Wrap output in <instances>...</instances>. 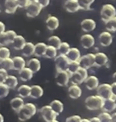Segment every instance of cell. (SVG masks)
<instances>
[{
    "instance_id": "cell-31",
    "label": "cell",
    "mask_w": 116,
    "mask_h": 122,
    "mask_svg": "<svg viewBox=\"0 0 116 122\" xmlns=\"http://www.w3.org/2000/svg\"><path fill=\"white\" fill-rule=\"evenodd\" d=\"M4 83L7 86V87L9 89L14 90L18 86V78L14 75H7Z\"/></svg>"
},
{
    "instance_id": "cell-16",
    "label": "cell",
    "mask_w": 116,
    "mask_h": 122,
    "mask_svg": "<svg viewBox=\"0 0 116 122\" xmlns=\"http://www.w3.org/2000/svg\"><path fill=\"white\" fill-rule=\"evenodd\" d=\"M5 11L7 14H14L19 7L18 0H5Z\"/></svg>"
},
{
    "instance_id": "cell-23",
    "label": "cell",
    "mask_w": 116,
    "mask_h": 122,
    "mask_svg": "<svg viewBox=\"0 0 116 122\" xmlns=\"http://www.w3.org/2000/svg\"><path fill=\"white\" fill-rule=\"evenodd\" d=\"M13 61V70L19 71L23 68L26 66V61L25 59L20 56H15L12 58Z\"/></svg>"
},
{
    "instance_id": "cell-42",
    "label": "cell",
    "mask_w": 116,
    "mask_h": 122,
    "mask_svg": "<svg viewBox=\"0 0 116 122\" xmlns=\"http://www.w3.org/2000/svg\"><path fill=\"white\" fill-rule=\"evenodd\" d=\"M11 56V51L6 46L0 47V59H5L10 57Z\"/></svg>"
},
{
    "instance_id": "cell-5",
    "label": "cell",
    "mask_w": 116,
    "mask_h": 122,
    "mask_svg": "<svg viewBox=\"0 0 116 122\" xmlns=\"http://www.w3.org/2000/svg\"><path fill=\"white\" fill-rule=\"evenodd\" d=\"M101 19L103 22H106L111 19L115 18L116 16V10L115 7H114L112 4H104L102 7L100 11Z\"/></svg>"
},
{
    "instance_id": "cell-3",
    "label": "cell",
    "mask_w": 116,
    "mask_h": 122,
    "mask_svg": "<svg viewBox=\"0 0 116 122\" xmlns=\"http://www.w3.org/2000/svg\"><path fill=\"white\" fill-rule=\"evenodd\" d=\"M96 89H97V95L102 97L103 100H108V99H111V100H116V96L112 93L110 84L108 83L99 84Z\"/></svg>"
},
{
    "instance_id": "cell-39",
    "label": "cell",
    "mask_w": 116,
    "mask_h": 122,
    "mask_svg": "<svg viewBox=\"0 0 116 122\" xmlns=\"http://www.w3.org/2000/svg\"><path fill=\"white\" fill-rule=\"evenodd\" d=\"M69 49H70V45L69 43L61 42L57 48V52H59L60 54L66 55V53H68V51L69 50Z\"/></svg>"
},
{
    "instance_id": "cell-46",
    "label": "cell",
    "mask_w": 116,
    "mask_h": 122,
    "mask_svg": "<svg viewBox=\"0 0 116 122\" xmlns=\"http://www.w3.org/2000/svg\"><path fill=\"white\" fill-rule=\"evenodd\" d=\"M37 3L40 5V7L44 8V7H46L48 6L49 5L50 3V0H37Z\"/></svg>"
},
{
    "instance_id": "cell-48",
    "label": "cell",
    "mask_w": 116,
    "mask_h": 122,
    "mask_svg": "<svg viewBox=\"0 0 116 122\" xmlns=\"http://www.w3.org/2000/svg\"><path fill=\"white\" fill-rule=\"evenodd\" d=\"M5 29H6L5 24H4L3 22L0 21V35H1L2 33H3V32H5Z\"/></svg>"
},
{
    "instance_id": "cell-54",
    "label": "cell",
    "mask_w": 116,
    "mask_h": 122,
    "mask_svg": "<svg viewBox=\"0 0 116 122\" xmlns=\"http://www.w3.org/2000/svg\"><path fill=\"white\" fill-rule=\"evenodd\" d=\"M49 122H59V121H57V120H53V121H49Z\"/></svg>"
},
{
    "instance_id": "cell-21",
    "label": "cell",
    "mask_w": 116,
    "mask_h": 122,
    "mask_svg": "<svg viewBox=\"0 0 116 122\" xmlns=\"http://www.w3.org/2000/svg\"><path fill=\"white\" fill-rule=\"evenodd\" d=\"M33 72L28 67H24L19 71V78L23 82L30 81L33 77Z\"/></svg>"
},
{
    "instance_id": "cell-34",
    "label": "cell",
    "mask_w": 116,
    "mask_h": 122,
    "mask_svg": "<svg viewBox=\"0 0 116 122\" xmlns=\"http://www.w3.org/2000/svg\"><path fill=\"white\" fill-rule=\"evenodd\" d=\"M0 68L6 70H13V61L12 58L7 57L5 59H0Z\"/></svg>"
},
{
    "instance_id": "cell-9",
    "label": "cell",
    "mask_w": 116,
    "mask_h": 122,
    "mask_svg": "<svg viewBox=\"0 0 116 122\" xmlns=\"http://www.w3.org/2000/svg\"><path fill=\"white\" fill-rule=\"evenodd\" d=\"M80 67L85 68L88 70L90 68L94 66V53H88L84 56H81V57L78 60Z\"/></svg>"
},
{
    "instance_id": "cell-32",
    "label": "cell",
    "mask_w": 116,
    "mask_h": 122,
    "mask_svg": "<svg viewBox=\"0 0 116 122\" xmlns=\"http://www.w3.org/2000/svg\"><path fill=\"white\" fill-rule=\"evenodd\" d=\"M49 105H50V107H52V109H53L57 115H60L64 110V104H62L61 101H60L58 100H55L52 101L51 104Z\"/></svg>"
},
{
    "instance_id": "cell-40",
    "label": "cell",
    "mask_w": 116,
    "mask_h": 122,
    "mask_svg": "<svg viewBox=\"0 0 116 122\" xmlns=\"http://www.w3.org/2000/svg\"><path fill=\"white\" fill-rule=\"evenodd\" d=\"M79 67H80V66H79L78 61H69V66H68V68L66 70H67V72L69 74H72L75 73Z\"/></svg>"
},
{
    "instance_id": "cell-26",
    "label": "cell",
    "mask_w": 116,
    "mask_h": 122,
    "mask_svg": "<svg viewBox=\"0 0 116 122\" xmlns=\"http://www.w3.org/2000/svg\"><path fill=\"white\" fill-rule=\"evenodd\" d=\"M116 108V104L115 100H111V99H108V100H104L103 102V105L102 107V109L106 112H114V111Z\"/></svg>"
},
{
    "instance_id": "cell-13",
    "label": "cell",
    "mask_w": 116,
    "mask_h": 122,
    "mask_svg": "<svg viewBox=\"0 0 116 122\" xmlns=\"http://www.w3.org/2000/svg\"><path fill=\"white\" fill-rule=\"evenodd\" d=\"M80 42H81V45H82L84 49H89L92 48L93 46H94L95 39L91 34L86 33V34L82 35V36H81Z\"/></svg>"
},
{
    "instance_id": "cell-18",
    "label": "cell",
    "mask_w": 116,
    "mask_h": 122,
    "mask_svg": "<svg viewBox=\"0 0 116 122\" xmlns=\"http://www.w3.org/2000/svg\"><path fill=\"white\" fill-rule=\"evenodd\" d=\"M85 84H86V86L88 90H95L98 86L99 85V80L98 78L94 75H90L88 76L86 80L84 81Z\"/></svg>"
},
{
    "instance_id": "cell-36",
    "label": "cell",
    "mask_w": 116,
    "mask_h": 122,
    "mask_svg": "<svg viewBox=\"0 0 116 122\" xmlns=\"http://www.w3.org/2000/svg\"><path fill=\"white\" fill-rule=\"evenodd\" d=\"M105 25L106 31L110 32H115L116 31V17L106 21Z\"/></svg>"
},
{
    "instance_id": "cell-11",
    "label": "cell",
    "mask_w": 116,
    "mask_h": 122,
    "mask_svg": "<svg viewBox=\"0 0 116 122\" xmlns=\"http://www.w3.org/2000/svg\"><path fill=\"white\" fill-rule=\"evenodd\" d=\"M55 66L57 70H66L69 64V59L67 58L66 55L59 54L57 55L55 57Z\"/></svg>"
},
{
    "instance_id": "cell-15",
    "label": "cell",
    "mask_w": 116,
    "mask_h": 122,
    "mask_svg": "<svg viewBox=\"0 0 116 122\" xmlns=\"http://www.w3.org/2000/svg\"><path fill=\"white\" fill-rule=\"evenodd\" d=\"M108 57L104 53H97L94 54V66L102 67L104 66L108 62Z\"/></svg>"
},
{
    "instance_id": "cell-47",
    "label": "cell",
    "mask_w": 116,
    "mask_h": 122,
    "mask_svg": "<svg viewBox=\"0 0 116 122\" xmlns=\"http://www.w3.org/2000/svg\"><path fill=\"white\" fill-rule=\"evenodd\" d=\"M18 3H19V7L24 8L27 5H28L29 1L28 0H18Z\"/></svg>"
},
{
    "instance_id": "cell-8",
    "label": "cell",
    "mask_w": 116,
    "mask_h": 122,
    "mask_svg": "<svg viewBox=\"0 0 116 122\" xmlns=\"http://www.w3.org/2000/svg\"><path fill=\"white\" fill-rule=\"evenodd\" d=\"M56 82L60 86H66L69 82L70 74L67 70H57L56 74Z\"/></svg>"
},
{
    "instance_id": "cell-44",
    "label": "cell",
    "mask_w": 116,
    "mask_h": 122,
    "mask_svg": "<svg viewBox=\"0 0 116 122\" xmlns=\"http://www.w3.org/2000/svg\"><path fill=\"white\" fill-rule=\"evenodd\" d=\"M7 75V70L0 68V83H4Z\"/></svg>"
},
{
    "instance_id": "cell-10",
    "label": "cell",
    "mask_w": 116,
    "mask_h": 122,
    "mask_svg": "<svg viewBox=\"0 0 116 122\" xmlns=\"http://www.w3.org/2000/svg\"><path fill=\"white\" fill-rule=\"evenodd\" d=\"M16 35V32L13 30L5 31L3 33L0 35V46H7L11 44Z\"/></svg>"
},
{
    "instance_id": "cell-41",
    "label": "cell",
    "mask_w": 116,
    "mask_h": 122,
    "mask_svg": "<svg viewBox=\"0 0 116 122\" xmlns=\"http://www.w3.org/2000/svg\"><path fill=\"white\" fill-rule=\"evenodd\" d=\"M98 118L99 119L100 122H113L112 118H111V114L109 112H106L100 113Z\"/></svg>"
},
{
    "instance_id": "cell-12",
    "label": "cell",
    "mask_w": 116,
    "mask_h": 122,
    "mask_svg": "<svg viewBox=\"0 0 116 122\" xmlns=\"http://www.w3.org/2000/svg\"><path fill=\"white\" fill-rule=\"evenodd\" d=\"M113 41V36L108 31H104L101 32L98 36V42L101 46L102 47H108Z\"/></svg>"
},
{
    "instance_id": "cell-27",
    "label": "cell",
    "mask_w": 116,
    "mask_h": 122,
    "mask_svg": "<svg viewBox=\"0 0 116 122\" xmlns=\"http://www.w3.org/2000/svg\"><path fill=\"white\" fill-rule=\"evenodd\" d=\"M10 104H11V108L13 109L14 112H18L21 109L23 105L24 104V99L21 98L20 96L14 97V98H13L11 101H10Z\"/></svg>"
},
{
    "instance_id": "cell-51",
    "label": "cell",
    "mask_w": 116,
    "mask_h": 122,
    "mask_svg": "<svg viewBox=\"0 0 116 122\" xmlns=\"http://www.w3.org/2000/svg\"><path fill=\"white\" fill-rule=\"evenodd\" d=\"M115 117H116V114H115V112H114L113 114L111 115V118H112L113 122H116V118H115Z\"/></svg>"
},
{
    "instance_id": "cell-30",
    "label": "cell",
    "mask_w": 116,
    "mask_h": 122,
    "mask_svg": "<svg viewBox=\"0 0 116 122\" xmlns=\"http://www.w3.org/2000/svg\"><path fill=\"white\" fill-rule=\"evenodd\" d=\"M47 48V45L44 42H39L35 45L34 47V55L38 57H44Z\"/></svg>"
},
{
    "instance_id": "cell-19",
    "label": "cell",
    "mask_w": 116,
    "mask_h": 122,
    "mask_svg": "<svg viewBox=\"0 0 116 122\" xmlns=\"http://www.w3.org/2000/svg\"><path fill=\"white\" fill-rule=\"evenodd\" d=\"M64 7L69 13H75L80 10L77 0H66L64 3Z\"/></svg>"
},
{
    "instance_id": "cell-2",
    "label": "cell",
    "mask_w": 116,
    "mask_h": 122,
    "mask_svg": "<svg viewBox=\"0 0 116 122\" xmlns=\"http://www.w3.org/2000/svg\"><path fill=\"white\" fill-rule=\"evenodd\" d=\"M103 102H104V100L102 97L98 96V95H95V96H90L87 97L85 100V104H86V108L90 111H95L102 109Z\"/></svg>"
},
{
    "instance_id": "cell-17",
    "label": "cell",
    "mask_w": 116,
    "mask_h": 122,
    "mask_svg": "<svg viewBox=\"0 0 116 122\" xmlns=\"http://www.w3.org/2000/svg\"><path fill=\"white\" fill-rule=\"evenodd\" d=\"M45 24H46L47 28L49 31H55L59 28L60 21H59V20H58V18L56 17V16L49 15L48 17L46 19Z\"/></svg>"
},
{
    "instance_id": "cell-33",
    "label": "cell",
    "mask_w": 116,
    "mask_h": 122,
    "mask_svg": "<svg viewBox=\"0 0 116 122\" xmlns=\"http://www.w3.org/2000/svg\"><path fill=\"white\" fill-rule=\"evenodd\" d=\"M30 91H31V86L28 85H21L19 86L17 92L19 94V96H20L21 98H28L30 96Z\"/></svg>"
},
{
    "instance_id": "cell-7",
    "label": "cell",
    "mask_w": 116,
    "mask_h": 122,
    "mask_svg": "<svg viewBox=\"0 0 116 122\" xmlns=\"http://www.w3.org/2000/svg\"><path fill=\"white\" fill-rule=\"evenodd\" d=\"M40 114L41 117L45 122H49L53 120H56L57 117V114L52 109L50 105L44 106L40 109Z\"/></svg>"
},
{
    "instance_id": "cell-4",
    "label": "cell",
    "mask_w": 116,
    "mask_h": 122,
    "mask_svg": "<svg viewBox=\"0 0 116 122\" xmlns=\"http://www.w3.org/2000/svg\"><path fill=\"white\" fill-rule=\"evenodd\" d=\"M88 77V72L87 70L85 68L79 67L75 73L70 74L69 81L72 82V84L80 85L86 80V78Z\"/></svg>"
},
{
    "instance_id": "cell-25",
    "label": "cell",
    "mask_w": 116,
    "mask_h": 122,
    "mask_svg": "<svg viewBox=\"0 0 116 122\" xmlns=\"http://www.w3.org/2000/svg\"><path fill=\"white\" fill-rule=\"evenodd\" d=\"M66 57L69 61H78L81 57V52L77 48H70L66 53Z\"/></svg>"
},
{
    "instance_id": "cell-55",
    "label": "cell",
    "mask_w": 116,
    "mask_h": 122,
    "mask_svg": "<svg viewBox=\"0 0 116 122\" xmlns=\"http://www.w3.org/2000/svg\"><path fill=\"white\" fill-rule=\"evenodd\" d=\"M29 2H37V0H28Z\"/></svg>"
},
{
    "instance_id": "cell-52",
    "label": "cell",
    "mask_w": 116,
    "mask_h": 122,
    "mask_svg": "<svg viewBox=\"0 0 116 122\" xmlns=\"http://www.w3.org/2000/svg\"><path fill=\"white\" fill-rule=\"evenodd\" d=\"M4 121V118H3V116L0 113V122H3Z\"/></svg>"
},
{
    "instance_id": "cell-6",
    "label": "cell",
    "mask_w": 116,
    "mask_h": 122,
    "mask_svg": "<svg viewBox=\"0 0 116 122\" xmlns=\"http://www.w3.org/2000/svg\"><path fill=\"white\" fill-rule=\"evenodd\" d=\"M24 8L26 10L27 16L30 18H36L40 15L42 10V7L37 2H29Z\"/></svg>"
},
{
    "instance_id": "cell-20",
    "label": "cell",
    "mask_w": 116,
    "mask_h": 122,
    "mask_svg": "<svg viewBox=\"0 0 116 122\" xmlns=\"http://www.w3.org/2000/svg\"><path fill=\"white\" fill-rule=\"evenodd\" d=\"M82 88L78 85H76V84H72L68 89L69 96L71 99H73V100L80 98L81 96H82Z\"/></svg>"
},
{
    "instance_id": "cell-45",
    "label": "cell",
    "mask_w": 116,
    "mask_h": 122,
    "mask_svg": "<svg viewBox=\"0 0 116 122\" xmlns=\"http://www.w3.org/2000/svg\"><path fill=\"white\" fill-rule=\"evenodd\" d=\"M81 120H82V117L78 115H74V116H71V117H68L66 119L65 122H80Z\"/></svg>"
},
{
    "instance_id": "cell-38",
    "label": "cell",
    "mask_w": 116,
    "mask_h": 122,
    "mask_svg": "<svg viewBox=\"0 0 116 122\" xmlns=\"http://www.w3.org/2000/svg\"><path fill=\"white\" fill-rule=\"evenodd\" d=\"M48 45H51V46H53L56 49H57L60 44L61 43V40L57 36H52L48 39Z\"/></svg>"
},
{
    "instance_id": "cell-28",
    "label": "cell",
    "mask_w": 116,
    "mask_h": 122,
    "mask_svg": "<svg viewBox=\"0 0 116 122\" xmlns=\"http://www.w3.org/2000/svg\"><path fill=\"white\" fill-rule=\"evenodd\" d=\"M44 95V90L40 86L33 85L31 86L30 96L29 97L32 99H39Z\"/></svg>"
},
{
    "instance_id": "cell-53",
    "label": "cell",
    "mask_w": 116,
    "mask_h": 122,
    "mask_svg": "<svg viewBox=\"0 0 116 122\" xmlns=\"http://www.w3.org/2000/svg\"><path fill=\"white\" fill-rule=\"evenodd\" d=\"M80 122H90V120H88V119H82Z\"/></svg>"
},
{
    "instance_id": "cell-22",
    "label": "cell",
    "mask_w": 116,
    "mask_h": 122,
    "mask_svg": "<svg viewBox=\"0 0 116 122\" xmlns=\"http://www.w3.org/2000/svg\"><path fill=\"white\" fill-rule=\"evenodd\" d=\"M27 67L29 68L33 73H37L41 68L40 61L38 58H31L28 60V61L26 63Z\"/></svg>"
},
{
    "instance_id": "cell-50",
    "label": "cell",
    "mask_w": 116,
    "mask_h": 122,
    "mask_svg": "<svg viewBox=\"0 0 116 122\" xmlns=\"http://www.w3.org/2000/svg\"><path fill=\"white\" fill-rule=\"evenodd\" d=\"M90 122H100V121H99V119L98 118V117H93V118H91L90 120Z\"/></svg>"
},
{
    "instance_id": "cell-1",
    "label": "cell",
    "mask_w": 116,
    "mask_h": 122,
    "mask_svg": "<svg viewBox=\"0 0 116 122\" xmlns=\"http://www.w3.org/2000/svg\"><path fill=\"white\" fill-rule=\"evenodd\" d=\"M36 106L32 103H27L23 105L19 111L18 112L19 120L20 121H26L31 119L36 113Z\"/></svg>"
},
{
    "instance_id": "cell-43",
    "label": "cell",
    "mask_w": 116,
    "mask_h": 122,
    "mask_svg": "<svg viewBox=\"0 0 116 122\" xmlns=\"http://www.w3.org/2000/svg\"><path fill=\"white\" fill-rule=\"evenodd\" d=\"M9 94V88L5 83H0V99L5 98Z\"/></svg>"
},
{
    "instance_id": "cell-24",
    "label": "cell",
    "mask_w": 116,
    "mask_h": 122,
    "mask_svg": "<svg viewBox=\"0 0 116 122\" xmlns=\"http://www.w3.org/2000/svg\"><path fill=\"white\" fill-rule=\"evenodd\" d=\"M26 43V40L23 36H20V35H16L15 37L14 38V40L12 41L11 45L12 47L16 49V50H21L24 47V45H25Z\"/></svg>"
},
{
    "instance_id": "cell-56",
    "label": "cell",
    "mask_w": 116,
    "mask_h": 122,
    "mask_svg": "<svg viewBox=\"0 0 116 122\" xmlns=\"http://www.w3.org/2000/svg\"><path fill=\"white\" fill-rule=\"evenodd\" d=\"M90 1L92 2V3H94V0H90Z\"/></svg>"
},
{
    "instance_id": "cell-35",
    "label": "cell",
    "mask_w": 116,
    "mask_h": 122,
    "mask_svg": "<svg viewBox=\"0 0 116 122\" xmlns=\"http://www.w3.org/2000/svg\"><path fill=\"white\" fill-rule=\"evenodd\" d=\"M57 55V49H56L53 46H51V45H47V48L46 50H45L44 57H45L46 58L53 59L55 58Z\"/></svg>"
},
{
    "instance_id": "cell-29",
    "label": "cell",
    "mask_w": 116,
    "mask_h": 122,
    "mask_svg": "<svg viewBox=\"0 0 116 122\" xmlns=\"http://www.w3.org/2000/svg\"><path fill=\"white\" fill-rule=\"evenodd\" d=\"M34 47L35 45L32 42H26L21 49L22 54L26 57H29L34 55Z\"/></svg>"
},
{
    "instance_id": "cell-49",
    "label": "cell",
    "mask_w": 116,
    "mask_h": 122,
    "mask_svg": "<svg viewBox=\"0 0 116 122\" xmlns=\"http://www.w3.org/2000/svg\"><path fill=\"white\" fill-rule=\"evenodd\" d=\"M111 91H112V93L116 96V82H113L111 85Z\"/></svg>"
},
{
    "instance_id": "cell-14",
    "label": "cell",
    "mask_w": 116,
    "mask_h": 122,
    "mask_svg": "<svg viewBox=\"0 0 116 122\" xmlns=\"http://www.w3.org/2000/svg\"><path fill=\"white\" fill-rule=\"evenodd\" d=\"M81 28L85 32H90L96 28V22L93 19H85L81 22Z\"/></svg>"
},
{
    "instance_id": "cell-37",
    "label": "cell",
    "mask_w": 116,
    "mask_h": 122,
    "mask_svg": "<svg viewBox=\"0 0 116 122\" xmlns=\"http://www.w3.org/2000/svg\"><path fill=\"white\" fill-rule=\"evenodd\" d=\"M79 6V8L83 11H89L91 8V5H92V2L90 0H77Z\"/></svg>"
}]
</instances>
